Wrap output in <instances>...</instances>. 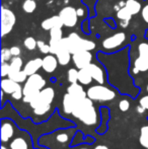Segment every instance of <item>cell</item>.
<instances>
[{"label":"cell","mask_w":148,"mask_h":149,"mask_svg":"<svg viewBox=\"0 0 148 149\" xmlns=\"http://www.w3.org/2000/svg\"><path fill=\"white\" fill-rule=\"evenodd\" d=\"M63 42L64 45L72 55L82 50L81 49V37L76 33H71L68 37L63 38Z\"/></svg>","instance_id":"7c38bea8"},{"label":"cell","mask_w":148,"mask_h":149,"mask_svg":"<svg viewBox=\"0 0 148 149\" xmlns=\"http://www.w3.org/2000/svg\"><path fill=\"white\" fill-rule=\"evenodd\" d=\"M139 143L144 148L148 149V125H144L140 129V135H139Z\"/></svg>","instance_id":"83f0119b"},{"label":"cell","mask_w":148,"mask_h":149,"mask_svg":"<svg viewBox=\"0 0 148 149\" xmlns=\"http://www.w3.org/2000/svg\"><path fill=\"white\" fill-rule=\"evenodd\" d=\"M72 61L77 69L86 68L90 63H92V54L90 51L81 50L72 55Z\"/></svg>","instance_id":"8fae6325"},{"label":"cell","mask_w":148,"mask_h":149,"mask_svg":"<svg viewBox=\"0 0 148 149\" xmlns=\"http://www.w3.org/2000/svg\"><path fill=\"white\" fill-rule=\"evenodd\" d=\"M16 22L15 14L10 9L5 7L1 8V36L8 35L12 31Z\"/></svg>","instance_id":"52a82bcc"},{"label":"cell","mask_w":148,"mask_h":149,"mask_svg":"<svg viewBox=\"0 0 148 149\" xmlns=\"http://www.w3.org/2000/svg\"><path fill=\"white\" fill-rule=\"evenodd\" d=\"M109 118H110L109 109L106 108V107H101V124H99V127L95 130L99 134H104L107 131V123H108V121H109Z\"/></svg>","instance_id":"7402d4cb"},{"label":"cell","mask_w":148,"mask_h":149,"mask_svg":"<svg viewBox=\"0 0 148 149\" xmlns=\"http://www.w3.org/2000/svg\"><path fill=\"white\" fill-rule=\"evenodd\" d=\"M136 111H137V113L138 114H140V115H142V114H144L146 111H145V109L143 108V107H141L140 104H138V107L136 108Z\"/></svg>","instance_id":"60d3db41"},{"label":"cell","mask_w":148,"mask_h":149,"mask_svg":"<svg viewBox=\"0 0 148 149\" xmlns=\"http://www.w3.org/2000/svg\"><path fill=\"white\" fill-rule=\"evenodd\" d=\"M94 149H109V147L106 145H97Z\"/></svg>","instance_id":"7bdbcfd3"},{"label":"cell","mask_w":148,"mask_h":149,"mask_svg":"<svg viewBox=\"0 0 148 149\" xmlns=\"http://www.w3.org/2000/svg\"><path fill=\"white\" fill-rule=\"evenodd\" d=\"M68 81L70 83H76L78 82V69L76 68H70L67 73Z\"/></svg>","instance_id":"d6a6232c"},{"label":"cell","mask_w":148,"mask_h":149,"mask_svg":"<svg viewBox=\"0 0 148 149\" xmlns=\"http://www.w3.org/2000/svg\"><path fill=\"white\" fill-rule=\"evenodd\" d=\"M1 133H0V137H1V142L2 144L9 143L14 137H15L16 131V124L12 121L11 119H6L2 118L1 119Z\"/></svg>","instance_id":"8992f818"},{"label":"cell","mask_w":148,"mask_h":149,"mask_svg":"<svg viewBox=\"0 0 148 149\" xmlns=\"http://www.w3.org/2000/svg\"><path fill=\"white\" fill-rule=\"evenodd\" d=\"M129 108H130V102L127 100H121L120 102H119V109H120V111H122V112H127V111L129 110Z\"/></svg>","instance_id":"8d00e7d4"},{"label":"cell","mask_w":148,"mask_h":149,"mask_svg":"<svg viewBox=\"0 0 148 149\" xmlns=\"http://www.w3.org/2000/svg\"><path fill=\"white\" fill-rule=\"evenodd\" d=\"M125 6L127 7V9L131 12L132 15H135L138 12H140L142 10V7H141V3L138 1V0H127L125 2Z\"/></svg>","instance_id":"cb8c5ba5"},{"label":"cell","mask_w":148,"mask_h":149,"mask_svg":"<svg viewBox=\"0 0 148 149\" xmlns=\"http://www.w3.org/2000/svg\"><path fill=\"white\" fill-rule=\"evenodd\" d=\"M22 7L26 13H33L37 9V2L35 0H24Z\"/></svg>","instance_id":"f546056e"},{"label":"cell","mask_w":148,"mask_h":149,"mask_svg":"<svg viewBox=\"0 0 148 149\" xmlns=\"http://www.w3.org/2000/svg\"><path fill=\"white\" fill-rule=\"evenodd\" d=\"M55 98V90L52 87H45L37 94V96L30 102V107L34 110L40 107H52Z\"/></svg>","instance_id":"5b68a950"},{"label":"cell","mask_w":148,"mask_h":149,"mask_svg":"<svg viewBox=\"0 0 148 149\" xmlns=\"http://www.w3.org/2000/svg\"><path fill=\"white\" fill-rule=\"evenodd\" d=\"M79 102V100H77L76 98L73 97L70 93H65L63 95V100H62V109L63 112L66 115H72L74 109L76 108L77 104Z\"/></svg>","instance_id":"9a60e30c"},{"label":"cell","mask_w":148,"mask_h":149,"mask_svg":"<svg viewBox=\"0 0 148 149\" xmlns=\"http://www.w3.org/2000/svg\"><path fill=\"white\" fill-rule=\"evenodd\" d=\"M93 78L89 70L86 68L78 69V82L82 85H89L92 82Z\"/></svg>","instance_id":"603a6c76"},{"label":"cell","mask_w":148,"mask_h":149,"mask_svg":"<svg viewBox=\"0 0 148 149\" xmlns=\"http://www.w3.org/2000/svg\"><path fill=\"white\" fill-rule=\"evenodd\" d=\"M87 69H88L89 72H90L93 80L97 81L99 84H104V83H105L106 73H105V70L103 69V67L95 64V63H90V64L87 66Z\"/></svg>","instance_id":"5bb4252c"},{"label":"cell","mask_w":148,"mask_h":149,"mask_svg":"<svg viewBox=\"0 0 148 149\" xmlns=\"http://www.w3.org/2000/svg\"><path fill=\"white\" fill-rule=\"evenodd\" d=\"M24 46L28 51H34L36 48H38V41L34 37H28L24 39Z\"/></svg>","instance_id":"4dcf8cb0"},{"label":"cell","mask_w":148,"mask_h":149,"mask_svg":"<svg viewBox=\"0 0 148 149\" xmlns=\"http://www.w3.org/2000/svg\"><path fill=\"white\" fill-rule=\"evenodd\" d=\"M78 149H88V148H86V147H80V148H78Z\"/></svg>","instance_id":"f6af8a7d"},{"label":"cell","mask_w":148,"mask_h":149,"mask_svg":"<svg viewBox=\"0 0 148 149\" xmlns=\"http://www.w3.org/2000/svg\"><path fill=\"white\" fill-rule=\"evenodd\" d=\"M59 15L63 22L64 26L67 28H74L78 22V13L77 9L72 6H65L62 8L61 11L59 12Z\"/></svg>","instance_id":"ba28073f"},{"label":"cell","mask_w":148,"mask_h":149,"mask_svg":"<svg viewBox=\"0 0 148 149\" xmlns=\"http://www.w3.org/2000/svg\"><path fill=\"white\" fill-rule=\"evenodd\" d=\"M86 93L87 97L92 100L93 102H111L117 96V93L114 89L99 83L97 85L89 86L86 90Z\"/></svg>","instance_id":"277c9868"},{"label":"cell","mask_w":148,"mask_h":149,"mask_svg":"<svg viewBox=\"0 0 148 149\" xmlns=\"http://www.w3.org/2000/svg\"><path fill=\"white\" fill-rule=\"evenodd\" d=\"M41 26L45 31H51L54 28H62V26H64V24L60 15L58 14V15H54L44 19L41 24Z\"/></svg>","instance_id":"ac0fdd59"},{"label":"cell","mask_w":148,"mask_h":149,"mask_svg":"<svg viewBox=\"0 0 148 149\" xmlns=\"http://www.w3.org/2000/svg\"><path fill=\"white\" fill-rule=\"evenodd\" d=\"M72 116L78 119L83 125L92 127L101 124V119L97 115V111L93 104V100L89 97L80 100L74 109Z\"/></svg>","instance_id":"6da1fadb"},{"label":"cell","mask_w":148,"mask_h":149,"mask_svg":"<svg viewBox=\"0 0 148 149\" xmlns=\"http://www.w3.org/2000/svg\"><path fill=\"white\" fill-rule=\"evenodd\" d=\"M46 83L47 82L45 78L39 73L30 75L24 85V97H22L24 102L30 104L36 97L37 94L43 88H45Z\"/></svg>","instance_id":"7a4b0ae2"},{"label":"cell","mask_w":148,"mask_h":149,"mask_svg":"<svg viewBox=\"0 0 148 149\" xmlns=\"http://www.w3.org/2000/svg\"><path fill=\"white\" fill-rule=\"evenodd\" d=\"M64 43V42H63ZM56 57L58 59V62H59V65H62V66H65V65H68L69 62L72 59V54L70 53L69 50L66 48V46L64 45L63 48L59 50L57 53L55 54Z\"/></svg>","instance_id":"44dd1931"},{"label":"cell","mask_w":148,"mask_h":149,"mask_svg":"<svg viewBox=\"0 0 148 149\" xmlns=\"http://www.w3.org/2000/svg\"><path fill=\"white\" fill-rule=\"evenodd\" d=\"M132 16L133 15L131 14V12L127 9V7L125 5L117 11V17H118V20L120 22V26H123V28L128 26V24L131 20V18H132Z\"/></svg>","instance_id":"ffe728a7"},{"label":"cell","mask_w":148,"mask_h":149,"mask_svg":"<svg viewBox=\"0 0 148 149\" xmlns=\"http://www.w3.org/2000/svg\"><path fill=\"white\" fill-rule=\"evenodd\" d=\"M10 72V64L8 62H2L1 63V76L6 77L8 76Z\"/></svg>","instance_id":"d590c367"},{"label":"cell","mask_w":148,"mask_h":149,"mask_svg":"<svg viewBox=\"0 0 148 149\" xmlns=\"http://www.w3.org/2000/svg\"><path fill=\"white\" fill-rule=\"evenodd\" d=\"M126 42V33L120 31L106 38L103 41V48L107 51H115Z\"/></svg>","instance_id":"9c48e42d"},{"label":"cell","mask_w":148,"mask_h":149,"mask_svg":"<svg viewBox=\"0 0 148 149\" xmlns=\"http://www.w3.org/2000/svg\"><path fill=\"white\" fill-rule=\"evenodd\" d=\"M146 90H147V92H148V84L146 85Z\"/></svg>","instance_id":"bcb514c9"},{"label":"cell","mask_w":148,"mask_h":149,"mask_svg":"<svg viewBox=\"0 0 148 149\" xmlns=\"http://www.w3.org/2000/svg\"><path fill=\"white\" fill-rule=\"evenodd\" d=\"M56 141L59 142L60 144H66L70 141L71 139V134L70 132L65 131V130H59V131L56 132Z\"/></svg>","instance_id":"d4e9b609"},{"label":"cell","mask_w":148,"mask_h":149,"mask_svg":"<svg viewBox=\"0 0 148 149\" xmlns=\"http://www.w3.org/2000/svg\"><path fill=\"white\" fill-rule=\"evenodd\" d=\"M11 57H13L11 54V52H10V49H8V48H3V49L1 50V61L2 62H8V61H10L12 59Z\"/></svg>","instance_id":"e575fe53"},{"label":"cell","mask_w":148,"mask_h":149,"mask_svg":"<svg viewBox=\"0 0 148 149\" xmlns=\"http://www.w3.org/2000/svg\"><path fill=\"white\" fill-rule=\"evenodd\" d=\"M7 77H9L10 79L16 81V82H18V83H22V82H26L28 76V74L24 71V69H22V70L17 71V72L9 73Z\"/></svg>","instance_id":"4316f807"},{"label":"cell","mask_w":148,"mask_h":149,"mask_svg":"<svg viewBox=\"0 0 148 149\" xmlns=\"http://www.w3.org/2000/svg\"><path fill=\"white\" fill-rule=\"evenodd\" d=\"M10 52H11L13 57H17V56H19L20 53H22V50H20V48L18 47V46H13V47L10 48Z\"/></svg>","instance_id":"ab89813d"},{"label":"cell","mask_w":148,"mask_h":149,"mask_svg":"<svg viewBox=\"0 0 148 149\" xmlns=\"http://www.w3.org/2000/svg\"><path fill=\"white\" fill-rule=\"evenodd\" d=\"M77 13H78V16H83L84 15V9L83 8H77Z\"/></svg>","instance_id":"b9f144b4"},{"label":"cell","mask_w":148,"mask_h":149,"mask_svg":"<svg viewBox=\"0 0 148 149\" xmlns=\"http://www.w3.org/2000/svg\"><path fill=\"white\" fill-rule=\"evenodd\" d=\"M138 55L131 67V73L134 75L148 72V42H142L138 45Z\"/></svg>","instance_id":"3957f363"},{"label":"cell","mask_w":148,"mask_h":149,"mask_svg":"<svg viewBox=\"0 0 148 149\" xmlns=\"http://www.w3.org/2000/svg\"><path fill=\"white\" fill-rule=\"evenodd\" d=\"M81 49L84 51H92L95 49V43L91 40L81 38Z\"/></svg>","instance_id":"1f68e13d"},{"label":"cell","mask_w":148,"mask_h":149,"mask_svg":"<svg viewBox=\"0 0 148 149\" xmlns=\"http://www.w3.org/2000/svg\"><path fill=\"white\" fill-rule=\"evenodd\" d=\"M38 49L43 54H51V47L49 44L45 43L44 41H38Z\"/></svg>","instance_id":"836d02e7"},{"label":"cell","mask_w":148,"mask_h":149,"mask_svg":"<svg viewBox=\"0 0 148 149\" xmlns=\"http://www.w3.org/2000/svg\"><path fill=\"white\" fill-rule=\"evenodd\" d=\"M141 16H142V19L144 20V22L148 24V4L144 6L141 10Z\"/></svg>","instance_id":"f35d334b"},{"label":"cell","mask_w":148,"mask_h":149,"mask_svg":"<svg viewBox=\"0 0 148 149\" xmlns=\"http://www.w3.org/2000/svg\"><path fill=\"white\" fill-rule=\"evenodd\" d=\"M58 65H59V62H58L56 55H54V54H49V55L47 54L43 58V66H42V68H43V70L45 72L53 73L57 69Z\"/></svg>","instance_id":"2e32d148"},{"label":"cell","mask_w":148,"mask_h":149,"mask_svg":"<svg viewBox=\"0 0 148 149\" xmlns=\"http://www.w3.org/2000/svg\"><path fill=\"white\" fill-rule=\"evenodd\" d=\"M63 39V31L62 28H54L50 31V41L49 42H58Z\"/></svg>","instance_id":"f1b7e54d"},{"label":"cell","mask_w":148,"mask_h":149,"mask_svg":"<svg viewBox=\"0 0 148 149\" xmlns=\"http://www.w3.org/2000/svg\"><path fill=\"white\" fill-rule=\"evenodd\" d=\"M139 104H140L141 107H143V108L145 109V111H148V94L146 95H143L142 97L139 100Z\"/></svg>","instance_id":"74e56055"},{"label":"cell","mask_w":148,"mask_h":149,"mask_svg":"<svg viewBox=\"0 0 148 149\" xmlns=\"http://www.w3.org/2000/svg\"><path fill=\"white\" fill-rule=\"evenodd\" d=\"M67 92L71 94L77 100H79V102L87 97V93L84 90V88H83V85L80 84L79 82L70 83V85L67 88Z\"/></svg>","instance_id":"e0dca14e"},{"label":"cell","mask_w":148,"mask_h":149,"mask_svg":"<svg viewBox=\"0 0 148 149\" xmlns=\"http://www.w3.org/2000/svg\"><path fill=\"white\" fill-rule=\"evenodd\" d=\"M43 66V59L41 58H35V59L30 60L24 66V71L28 74V76L33 75L35 73H38V71Z\"/></svg>","instance_id":"d6986e66"},{"label":"cell","mask_w":148,"mask_h":149,"mask_svg":"<svg viewBox=\"0 0 148 149\" xmlns=\"http://www.w3.org/2000/svg\"><path fill=\"white\" fill-rule=\"evenodd\" d=\"M10 64V72H17V71L22 70V67H24V61H22V58L19 56L17 57H13L9 62Z\"/></svg>","instance_id":"484cf974"},{"label":"cell","mask_w":148,"mask_h":149,"mask_svg":"<svg viewBox=\"0 0 148 149\" xmlns=\"http://www.w3.org/2000/svg\"><path fill=\"white\" fill-rule=\"evenodd\" d=\"M32 138L26 132L16 134V136L9 142V149H31Z\"/></svg>","instance_id":"30bf717a"},{"label":"cell","mask_w":148,"mask_h":149,"mask_svg":"<svg viewBox=\"0 0 148 149\" xmlns=\"http://www.w3.org/2000/svg\"><path fill=\"white\" fill-rule=\"evenodd\" d=\"M1 149H9V148H7V147H6L5 145H4V144H2V146H1Z\"/></svg>","instance_id":"ee69618b"},{"label":"cell","mask_w":148,"mask_h":149,"mask_svg":"<svg viewBox=\"0 0 148 149\" xmlns=\"http://www.w3.org/2000/svg\"><path fill=\"white\" fill-rule=\"evenodd\" d=\"M1 90L4 92L5 94H14L15 92H19V91H24V87H22L20 83L16 82V81L8 78H2L1 80Z\"/></svg>","instance_id":"4fadbf2b"}]
</instances>
